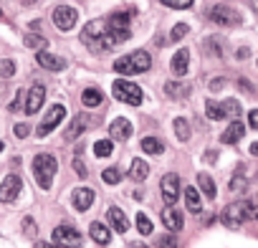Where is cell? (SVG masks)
Here are the masks:
<instances>
[{
  "label": "cell",
  "instance_id": "obj_1",
  "mask_svg": "<svg viewBox=\"0 0 258 248\" xmlns=\"http://www.w3.org/2000/svg\"><path fill=\"white\" fill-rule=\"evenodd\" d=\"M152 69V56L147 51H132V53H126L121 56L119 61H114V71L121 74V76H135V74H145Z\"/></svg>",
  "mask_w": 258,
  "mask_h": 248
},
{
  "label": "cell",
  "instance_id": "obj_2",
  "mask_svg": "<svg viewBox=\"0 0 258 248\" xmlns=\"http://www.w3.org/2000/svg\"><path fill=\"white\" fill-rule=\"evenodd\" d=\"M56 172H58V160L53 155H48V152L36 155V160H33V177H36L41 190H51Z\"/></svg>",
  "mask_w": 258,
  "mask_h": 248
},
{
  "label": "cell",
  "instance_id": "obj_3",
  "mask_svg": "<svg viewBox=\"0 0 258 248\" xmlns=\"http://www.w3.org/2000/svg\"><path fill=\"white\" fill-rule=\"evenodd\" d=\"M111 94H114V99H116V101L132 104V106H140V104H142V99H145L142 89H140L135 81H124V79L114 81V86H111Z\"/></svg>",
  "mask_w": 258,
  "mask_h": 248
},
{
  "label": "cell",
  "instance_id": "obj_4",
  "mask_svg": "<svg viewBox=\"0 0 258 248\" xmlns=\"http://www.w3.org/2000/svg\"><path fill=\"white\" fill-rule=\"evenodd\" d=\"M66 119V106L63 104H56V106H51L48 109V114L43 116V121L38 124V130H36V135L38 137H46V135H51L56 127H58V124Z\"/></svg>",
  "mask_w": 258,
  "mask_h": 248
},
{
  "label": "cell",
  "instance_id": "obj_5",
  "mask_svg": "<svg viewBox=\"0 0 258 248\" xmlns=\"http://www.w3.org/2000/svg\"><path fill=\"white\" fill-rule=\"evenodd\" d=\"M53 245L56 248H79L81 233L71 225H58V228H53Z\"/></svg>",
  "mask_w": 258,
  "mask_h": 248
},
{
  "label": "cell",
  "instance_id": "obj_6",
  "mask_svg": "<svg viewBox=\"0 0 258 248\" xmlns=\"http://www.w3.org/2000/svg\"><path fill=\"white\" fill-rule=\"evenodd\" d=\"M208 16H210V21H213V23L225 26V28H230V26H238V23H240V13H238V11H233L230 6H223V3H220V6H213Z\"/></svg>",
  "mask_w": 258,
  "mask_h": 248
},
{
  "label": "cell",
  "instance_id": "obj_7",
  "mask_svg": "<svg viewBox=\"0 0 258 248\" xmlns=\"http://www.w3.org/2000/svg\"><path fill=\"white\" fill-rule=\"evenodd\" d=\"M126 41H129V28H106L104 36L99 38L96 51H111V48H116Z\"/></svg>",
  "mask_w": 258,
  "mask_h": 248
},
{
  "label": "cell",
  "instance_id": "obj_8",
  "mask_svg": "<svg viewBox=\"0 0 258 248\" xmlns=\"http://www.w3.org/2000/svg\"><path fill=\"white\" fill-rule=\"evenodd\" d=\"M245 218H248V215H245V200H243V203H230V205H225L223 213H220V220H223V225H228V228H240Z\"/></svg>",
  "mask_w": 258,
  "mask_h": 248
},
{
  "label": "cell",
  "instance_id": "obj_9",
  "mask_svg": "<svg viewBox=\"0 0 258 248\" xmlns=\"http://www.w3.org/2000/svg\"><path fill=\"white\" fill-rule=\"evenodd\" d=\"M51 18H53V26H56L58 31H71V28L76 26V21H79V13H76L71 6H56Z\"/></svg>",
  "mask_w": 258,
  "mask_h": 248
},
{
  "label": "cell",
  "instance_id": "obj_10",
  "mask_svg": "<svg viewBox=\"0 0 258 248\" xmlns=\"http://www.w3.org/2000/svg\"><path fill=\"white\" fill-rule=\"evenodd\" d=\"M91 121H94V119H91L89 114H76V116L69 121V127H66V132H63V140H66V142H76V140L91 127Z\"/></svg>",
  "mask_w": 258,
  "mask_h": 248
},
{
  "label": "cell",
  "instance_id": "obj_11",
  "mask_svg": "<svg viewBox=\"0 0 258 248\" xmlns=\"http://www.w3.org/2000/svg\"><path fill=\"white\" fill-rule=\"evenodd\" d=\"M160 190H162V198L167 205H175L177 198H180V177L175 172H167L162 180H160Z\"/></svg>",
  "mask_w": 258,
  "mask_h": 248
},
{
  "label": "cell",
  "instance_id": "obj_12",
  "mask_svg": "<svg viewBox=\"0 0 258 248\" xmlns=\"http://www.w3.org/2000/svg\"><path fill=\"white\" fill-rule=\"evenodd\" d=\"M21 188H23V180L18 175H8L0 182V203H13L21 195Z\"/></svg>",
  "mask_w": 258,
  "mask_h": 248
},
{
  "label": "cell",
  "instance_id": "obj_13",
  "mask_svg": "<svg viewBox=\"0 0 258 248\" xmlns=\"http://www.w3.org/2000/svg\"><path fill=\"white\" fill-rule=\"evenodd\" d=\"M109 135L114 142H126L129 137H132V121H129L126 116H119L109 124Z\"/></svg>",
  "mask_w": 258,
  "mask_h": 248
},
{
  "label": "cell",
  "instance_id": "obj_14",
  "mask_svg": "<svg viewBox=\"0 0 258 248\" xmlns=\"http://www.w3.org/2000/svg\"><path fill=\"white\" fill-rule=\"evenodd\" d=\"M162 223H165V228H167L170 233H177V230H182L185 218H182V213H180L175 205H167V208L162 210Z\"/></svg>",
  "mask_w": 258,
  "mask_h": 248
},
{
  "label": "cell",
  "instance_id": "obj_15",
  "mask_svg": "<svg viewBox=\"0 0 258 248\" xmlns=\"http://www.w3.org/2000/svg\"><path fill=\"white\" fill-rule=\"evenodd\" d=\"M43 99H46V89H43V84H33L31 91H28V96H26V114H36V111L41 109Z\"/></svg>",
  "mask_w": 258,
  "mask_h": 248
},
{
  "label": "cell",
  "instance_id": "obj_16",
  "mask_svg": "<svg viewBox=\"0 0 258 248\" xmlns=\"http://www.w3.org/2000/svg\"><path fill=\"white\" fill-rule=\"evenodd\" d=\"M36 61H38V66H41V69H46V71H63V66H66V61H63V58H58V56L48 53L46 48L36 53Z\"/></svg>",
  "mask_w": 258,
  "mask_h": 248
},
{
  "label": "cell",
  "instance_id": "obj_17",
  "mask_svg": "<svg viewBox=\"0 0 258 248\" xmlns=\"http://www.w3.org/2000/svg\"><path fill=\"white\" fill-rule=\"evenodd\" d=\"M170 69H172V74H175V76H185V74H187V69H190V51H187V48H177V51H175V56H172Z\"/></svg>",
  "mask_w": 258,
  "mask_h": 248
},
{
  "label": "cell",
  "instance_id": "obj_18",
  "mask_svg": "<svg viewBox=\"0 0 258 248\" xmlns=\"http://www.w3.org/2000/svg\"><path fill=\"white\" fill-rule=\"evenodd\" d=\"M243 135H245V124H243V121H238V119H233V121L228 124V130L223 132L220 142H225V145H235V142H240V140H243Z\"/></svg>",
  "mask_w": 258,
  "mask_h": 248
},
{
  "label": "cell",
  "instance_id": "obj_19",
  "mask_svg": "<svg viewBox=\"0 0 258 248\" xmlns=\"http://www.w3.org/2000/svg\"><path fill=\"white\" fill-rule=\"evenodd\" d=\"M106 220L111 223V228H114L116 233H126V230H129V220H126V215H124L121 208H109Z\"/></svg>",
  "mask_w": 258,
  "mask_h": 248
},
{
  "label": "cell",
  "instance_id": "obj_20",
  "mask_svg": "<svg viewBox=\"0 0 258 248\" xmlns=\"http://www.w3.org/2000/svg\"><path fill=\"white\" fill-rule=\"evenodd\" d=\"M135 16V8H126V11H114L106 21L109 28H129V21Z\"/></svg>",
  "mask_w": 258,
  "mask_h": 248
},
{
  "label": "cell",
  "instance_id": "obj_21",
  "mask_svg": "<svg viewBox=\"0 0 258 248\" xmlns=\"http://www.w3.org/2000/svg\"><path fill=\"white\" fill-rule=\"evenodd\" d=\"M190 91H192L190 84H182V81H167L165 84V94L175 101H182L185 96H190Z\"/></svg>",
  "mask_w": 258,
  "mask_h": 248
},
{
  "label": "cell",
  "instance_id": "obj_22",
  "mask_svg": "<svg viewBox=\"0 0 258 248\" xmlns=\"http://www.w3.org/2000/svg\"><path fill=\"white\" fill-rule=\"evenodd\" d=\"M74 208L76 210H89L91 208V203H94V190H89V188H79V190H74Z\"/></svg>",
  "mask_w": 258,
  "mask_h": 248
},
{
  "label": "cell",
  "instance_id": "obj_23",
  "mask_svg": "<svg viewBox=\"0 0 258 248\" xmlns=\"http://www.w3.org/2000/svg\"><path fill=\"white\" fill-rule=\"evenodd\" d=\"M89 235H91V240L99 243V245H106V243L111 240V230H109L104 223H99V220L89 225Z\"/></svg>",
  "mask_w": 258,
  "mask_h": 248
},
{
  "label": "cell",
  "instance_id": "obj_24",
  "mask_svg": "<svg viewBox=\"0 0 258 248\" xmlns=\"http://www.w3.org/2000/svg\"><path fill=\"white\" fill-rule=\"evenodd\" d=\"M109 26L106 23H101V21H91V23H86V28H84V41L86 43H91V41H99L101 36H104V31H106Z\"/></svg>",
  "mask_w": 258,
  "mask_h": 248
},
{
  "label": "cell",
  "instance_id": "obj_25",
  "mask_svg": "<svg viewBox=\"0 0 258 248\" xmlns=\"http://www.w3.org/2000/svg\"><path fill=\"white\" fill-rule=\"evenodd\" d=\"M147 175H150V165L145 162V160H132V167H129V177H132L135 182H145L147 180Z\"/></svg>",
  "mask_w": 258,
  "mask_h": 248
},
{
  "label": "cell",
  "instance_id": "obj_26",
  "mask_svg": "<svg viewBox=\"0 0 258 248\" xmlns=\"http://www.w3.org/2000/svg\"><path fill=\"white\" fill-rule=\"evenodd\" d=\"M185 205L190 213H200L203 210V200H200V193L195 188H185Z\"/></svg>",
  "mask_w": 258,
  "mask_h": 248
},
{
  "label": "cell",
  "instance_id": "obj_27",
  "mask_svg": "<svg viewBox=\"0 0 258 248\" xmlns=\"http://www.w3.org/2000/svg\"><path fill=\"white\" fill-rule=\"evenodd\" d=\"M198 185H200V190L205 193V198H208V200H213V198L218 195V188H215V182H213V177H210V175L200 172V175H198Z\"/></svg>",
  "mask_w": 258,
  "mask_h": 248
},
{
  "label": "cell",
  "instance_id": "obj_28",
  "mask_svg": "<svg viewBox=\"0 0 258 248\" xmlns=\"http://www.w3.org/2000/svg\"><path fill=\"white\" fill-rule=\"evenodd\" d=\"M220 106H223V116H228V119H238L243 111L238 99H225V101H220Z\"/></svg>",
  "mask_w": 258,
  "mask_h": 248
},
{
  "label": "cell",
  "instance_id": "obj_29",
  "mask_svg": "<svg viewBox=\"0 0 258 248\" xmlns=\"http://www.w3.org/2000/svg\"><path fill=\"white\" fill-rule=\"evenodd\" d=\"M142 150H145L147 155H162V152H165V142L157 140V137H145V140H142Z\"/></svg>",
  "mask_w": 258,
  "mask_h": 248
},
{
  "label": "cell",
  "instance_id": "obj_30",
  "mask_svg": "<svg viewBox=\"0 0 258 248\" xmlns=\"http://www.w3.org/2000/svg\"><path fill=\"white\" fill-rule=\"evenodd\" d=\"M81 101H84V106H99L101 101H104V94L99 91V89H86L84 94H81Z\"/></svg>",
  "mask_w": 258,
  "mask_h": 248
},
{
  "label": "cell",
  "instance_id": "obj_31",
  "mask_svg": "<svg viewBox=\"0 0 258 248\" xmlns=\"http://www.w3.org/2000/svg\"><path fill=\"white\" fill-rule=\"evenodd\" d=\"M175 135H177L180 142H187L190 140V121L185 116H177L175 119Z\"/></svg>",
  "mask_w": 258,
  "mask_h": 248
},
{
  "label": "cell",
  "instance_id": "obj_32",
  "mask_svg": "<svg viewBox=\"0 0 258 248\" xmlns=\"http://www.w3.org/2000/svg\"><path fill=\"white\" fill-rule=\"evenodd\" d=\"M23 43H26L28 48H33V51H43V48L48 46V41H46L43 36H38V33H28V36L23 38Z\"/></svg>",
  "mask_w": 258,
  "mask_h": 248
},
{
  "label": "cell",
  "instance_id": "obj_33",
  "mask_svg": "<svg viewBox=\"0 0 258 248\" xmlns=\"http://www.w3.org/2000/svg\"><path fill=\"white\" fill-rule=\"evenodd\" d=\"M205 114H208V119H213V121H218V119H223V106H220V101H205Z\"/></svg>",
  "mask_w": 258,
  "mask_h": 248
},
{
  "label": "cell",
  "instance_id": "obj_34",
  "mask_svg": "<svg viewBox=\"0 0 258 248\" xmlns=\"http://www.w3.org/2000/svg\"><path fill=\"white\" fill-rule=\"evenodd\" d=\"M111 152H114L111 140H99V142L94 145V155H96V157H109Z\"/></svg>",
  "mask_w": 258,
  "mask_h": 248
},
{
  "label": "cell",
  "instance_id": "obj_35",
  "mask_svg": "<svg viewBox=\"0 0 258 248\" xmlns=\"http://www.w3.org/2000/svg\"><path fill=\"white\" fill-rule=\"evenodd\" d=\"M137 230H140L142 235H152V230H155L152 220H150L145 213H137Z\"/></svg>",
  "mask_w": 258,
  "mask_h": 248
},
{
  "label": "cell",
  "instance_id": "obj_36",
  "mask_svg": "<svg viewBox=\"0 0 258 248\" xmlns=\"http://www.w3.org/2000/svg\"><path fill=\"white\" fill-rule=\"evenodd\" d=\"M160 3L167 8H175V11H187V8H192L195 0H160Z\"/></svg>",
  "mask_w": 258,
  "mask_h": 248
},
{
  "label": "cell",
  "instance_id": "obj_37",
  "mask_svg": "<svg viewBox=\"0 0 258 248\" xmlns=\"http://www.w3.org/2000/svg\"><path fill=\"white\" fill-rule=\"evenodd\" d=\"M13 74H16V61H11V58L0 61V79H11Z\"/></svg>",
  "mask_w": 258,
  "mask_h": 248
},
{
  "label": "cell",
  "instance_id": "obj_38",
  "mask_svg": "<svg viewBox=\"0 0 258 248\" xmlns=\"http://www.w3.org/2000/svg\"><path fill=\"white\" fill-rule=\"evenodd\" d=\"M187 33H190V26H187V23H177V26L172 28V33H170V41H182Z\"/></svg>",
  "mask_w": 258,
  "mask_h": 248
},
{
  "label": "cell",
  "instance_id": "obj_39",
  "mask_svg": "<svg viewBox=\"0 0 258 248\" xmlns=\"http://www.w3.org/2000/svg\"><path fill=\"white\" fill-rule=\"evenodd\" d=\"M205 51H208V53H213V56H223L220 38H208V41H205Z\"/></svg>",
  "mask_w": 258,
  "mask_h": 248
},
{
  "label": "cell",
  "instance_id": "obj_40",
  "mask_svg": "<svg viewBox=\"0 0 258 248\" xmlns=\"http://www.w3.org/2000/svg\"><path fill=\"white\" fill-rule=\"evenodd\" d=\"M104 182H109V185H116L119 180H121V172L116 170V167H109V170H104Z\"/></svg>",
  "mask_w": 258,
  "mask_h": 248
},
{
  "label": "cell",
  "instance_id": "obj_41",
  "mask_svg": "<svg viewBox=\"0 0 258 248\" xmlns=\"http://www.w3.org/2000/svg\"><path fill=\"white\" fill-rule=\"evenodd\" d=\"M28 132H31V130H28V124H26V121H21V124H16V127H13V135H16L18 140H26Z\"/></svg>",
  "mask_w": 258,
  "mask_h": 248
},
{
  "label": "cell",
  "instance_id": "obj_42",
  "mask_svg": "<svg viewBox=\"0 0 258 248\" xmlns=\"http://www.w3.org/2000/svg\"><path fill=\"white\" fill-rule=\"evenodd\" d=\"M228 188H230V193H238V190H243V188H245V177L235 175V177L230 180V185H228Z\"/></svg>",
  "mask_w": 258,
  "mask_h": 248
},
{
  "label": "cell",
  "instance_id": "obj_43",
  "mask_svg": "<svg viewBox=\"0 0 258 248\" xmlns=\"http://www.w3.org/2000/svg\"><path fill=\"white\" fill-rule=\"evenodd\" d=\"M23 230H26V235H36V220L33 218H23Z\"/></svg>",
  "mask_w": 258,
  "mask_h": 248
},
{
  "label": "cell",
  "instance_id": "obj_44",
  "mask_svg": "<svg viewBox=\"0 0 258 248\" xmlns=\"http://www.w3.org/2000/svg\"><path fill=\"white\" fill-rule=\"evenodd\" d=\"M157 245H160V248H180V245H177V240H175V235H165Z\"/></svg>",
  "mask_w": 258,
  "mask_h": 248
},
{
  "label": "cell",
  "instance_id": "obj_45",
  "mask_svg": "<svg viewBox=\"0 0 258 248\" xmlns=\"http://www.w3.org/2000/svg\"><path fill=\"white\" fill-rule=\"evenodd\" d=\"M223 86H225V79H223V76H215V79L210 81V91H220Z\"/></svg>",
  "mask_w": 258,
  "mask_h": 248
},
{
  "label": "cell",
  "instance_id": "obj_46",
  "mask_svg": "<svg viewBox=\"0 0 258 248\" xmlns=\"http://www.w3.org/2000/svg\"><path fill=\"white\" fill-rule=\"evenodd\" d=\"M248 121H250V127H253V130H258V109H250Z\"/></svg>",
  "mask_w": 258,
  "mask_h": 248
},
{
  "label": "cell",
  "instance_id": "obj_47",
  "mask_svg": "<svg viewBox=\"0 0 258 248\" xmlns=\"http://www.w3.org/2000/svg\"><path fill=\"white\" fill-rule=\"evenodd\" d=\"M74 170H76V172H79V175H81V177H86V167H84V162H81V160H79V157H76V160H74Z\"/></svg>",
  "mask_w": 258,
  "mask_h": 248
},
{
  "label": "cell",
  "instance_id": "obj_48",
  "mask_svg": "<svg viewBox=\"0 0 258 248\" xmlns=\"http://www.w3.org/2000/svg\"><path fill=\"white\" fill-rule=\"evenodd\" d=\"M235 56H238V58H248V56H250V51H248V48H238V53H235Z\"/></svg>",
  "mask_w": 258,
  "mask_h": 248
},
{
  "label": "cell",
  "instance_id": "obj_49",
  "mask_svg": "<svg viewBox=\"0 0 258 248\" xmlns=\"http://www.w3.org/2000/svg\"><path fill=\"white\" fill-rule=\"evenodd\" d=\"M250 155H253V157H258V142H253V145H250Z\"/></svg>",
  "mask_w": 258,
  "mask_h": 248
},
{
  "label": "cell",
  "instance_id": "obj_50",
  "mask_svg": "<svg viewBox=\"0 0 258 248\" xmlns=\"http://www.w3.org/2000/svg\"><path fill=\"white\" fill-rule=\"evenodd\" d=\"M36 248H51V245H48V243H43V240H41V243H36ZM53 248H56V245H53Z\"/></svg>",
  "mask_w": 258,
  "mask_h": 248
},
{
  "label": "cell",
  "instance_id": "obj_51",
  "mask_svg": "<svg viewBox=\"0 0 258 248\" xmlns=\"http://www.w3.org/2000/svg\"><path fill=\"white\" fill-rule=\"evenodd\" d=\"M3 150H6V145H3V142H0V152H3Z\"/></svg>",
  "mask_w": 258,
  "mask_h": 248
},
{
  "label": "cell",
  "instance_id": "obj_52",
  "mask_svg": "<svg viewBox=\"0 0 258 248\" xmlns=\"http://www.w3.org/2000/svg\"><path fill=\"white\" fill-rule=\"evenodd\" d=\"M255 182H258V175H255Z\"/></svg>",
  "mask_w": 258,
  "mask_h": 248
}]
</instances>
